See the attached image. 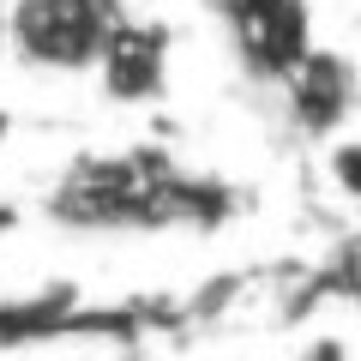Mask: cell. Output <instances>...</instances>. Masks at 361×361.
Masks as SVG:
<instances>
[{
  "label": "cell",
  "instance_id": "6da1fadb",
  "mask_svg": "<svg viewBox=\"0 0 361 361\" xmlns=\"http://www.w3.org/2000/svg\"><path fill=\"white\" fill-rule=\"evenodd\" d=\"M13 54L42 73H90L121 37L115 0H6Z\"/></svg>",
  "mask_w": 361,
  "mask_h": 361
},
{
  "label": "cell",
  "instance_id": "7a4b0ae2",
  "mask_svg": "<svg viewBox=\"0 0 361 361\" xmlns=\"http://www.w3.org/2000/svg\"><path fill=\"white\" fill-rule=\"evenodd\" d=\"M289 115H295L301 133H337L349 115H355V97H361V78L355 61L337 49H307L295 66H289Z\"/></svg>",
  "mask_w": 361,
  "mask_h": 361
},
{
  "label": "cell",
  "instance_id": "3957f363",
  "mask_svg": "<svg viewBox=\"0 0 361 361\" xmlns=\"http://www.w3.org/2000/svg\"><path fill=\"white\" fill-rule=\"evenodd\" d=\"M97 73H103L109 97H121V103L157 97V90H163V37H157V30H127L121 25V37L109 42V54H103Z\"/></svg>",
  "mask_w": 361,
  "mask_h": 361
},
{
  "label": "cell",
  "instance_id": "277c9868",
  "mask_svg": "<svg viewBox=\"0 0 361 361\" xmlns=\"http://www.w3.org/2000/svg\"><path fill=\"white\" fill-rule=\"evenodd\" d=\"M331 180L343 187L349 199H361V139H343L331 151Z\"/></svg>",
  "mask_w": 361,
  "mask_h": 361
},
{
  "label": "cell",
  "instance_id": "5b68a950",
  "mask_svg": "<svg viewBox=\"0 0 361 361\" xmlns=\"http://www.w3.org/2000/svg\"><path fill=\"white\" fill-rule=\"evenodd\" d=\"M13 49V18H6V0H0V54Z\"/></svg>",
  "mask_w": 361,
  "mask_h": 361
},
{
  "label": "cell",
  "instance_id": "8992f818",
  "mask_svg": "<svg viewBox=\"0 0 361 361\" xmlns=\"http://www.w3.org/2000/svg\"><path fill=\"white\" fill-rule=\"evenodd\" d=\"M313 361H343V355H337V349L325 343V349H313Z\"/></svg>",
  "mask_w": 361,
  "mask_h": 361
}]
</instances>
